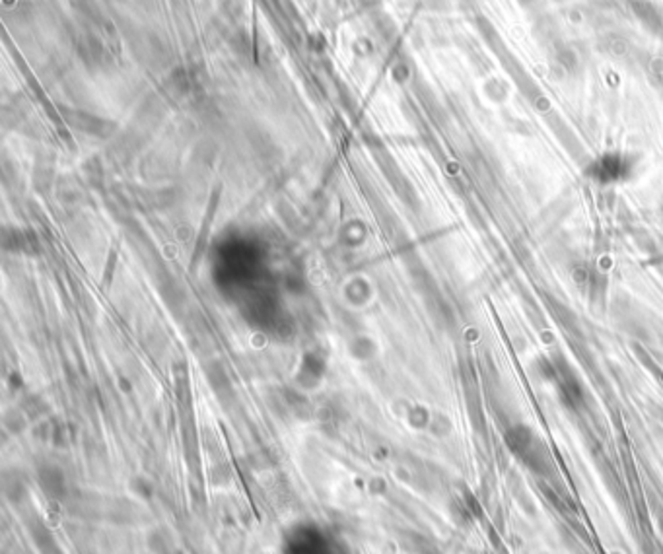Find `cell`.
I'll return each instance as SVG.
<instances>
[{
  "instance_id": "obj_1",
  "label": "cell",
  "mask_w": 663,
  "mask_h": 554,
  "mask_svg": "<svg viewBox=\"0 0 663 554\" xmlns=\"http://www.w3.org/2000/svg\"><path fill=\"white\" fill-rule=\"evenodd\" d=\"M625 170H627V165H625V162L620 158L607 156L601 162H597V171L595 173H597V179L613 181V179H619L625 173Z\"/></svg>"
}]
</instances>
